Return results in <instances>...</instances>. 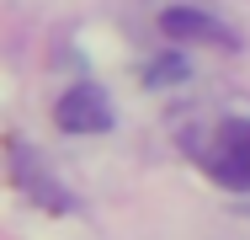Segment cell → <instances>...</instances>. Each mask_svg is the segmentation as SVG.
I'll return each instance as SVG.
<instances>
[{
  "instance_id": "cell-1",
  "label": "cell",
  "mask_w": 250,
  "mask_h": 240,
  "mask_svg": "<svg viewBox=\"0 0 250 240\" xmlns=\"http://www.w3.org/2000/svg\"><path fill=\"white\" fill-rule=\"evenodd\" d=\"M202 171L224 192H250V118H224L202 144Z\"/></svg>"
},
{
  "instance_id": "cell-2",
  "label": "cell",
  "mask_w": 250,
  "mask_h": 240,
  "mask_svg": "<svg viewBox=\"0 0 250 240\" xmlns=\"http://www.w3.org/2000/svg\"><path fill=\"white\" fill-rule=\"evenodd\" d=\"M53 118H59L64 134H106L112 128V101H106L101 86H69L59 96Z\"/></svg>"
},
{
  "instance_id": "cell-3",
  "label": "cell",
  "mask_w": 250,
  "mask_h": 240,
  "mask_svg": "<svg viewBox=\"0 0 250 240\" xmlns=\"http://www.w3.org/2000/svg\"><path fill=\"white\" fill-rule=\"evenodd\" d=\"M160 32L170 38V43H218V48H240V38L218 22V16H208L197 5H170L165 16H160Z\"/></svg>"
},
{
  "instance_id": "cell-4",
  "label": "cell",
  "mask_w": 250,
  "mask_h": 240,
  "mask_svg": "<svg viewBox=\"0 0 250 240\" xmlns=\"http://www.w3.org/2000/svg\"><path fill=\"white\" fill-rule=\"evenodd\" d=\"M11 166H16V182H21V192H27V197H38V203H48V208H69V197L53 187L48 166H38L27 144H11Z\"/></svg>"
}]
</instances>
